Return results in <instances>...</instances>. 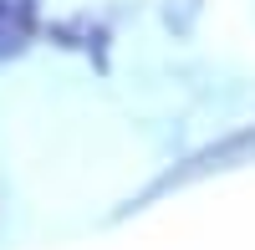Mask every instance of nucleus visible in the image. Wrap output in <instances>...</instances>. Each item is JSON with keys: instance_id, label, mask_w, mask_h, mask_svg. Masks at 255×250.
Masks as SVG:
<instances>
[{"instance_id": "1", "label": "nucleus", "mask_w": 255, "mask_h": 250, "mask_svg": "<svg viewBox=\"0 0 255 250\" xmlns=\"http://www.w3.org/2000/svg\"><path fill=\"white\" fill-rule=\"evenodd\" d=\"M41 10L36 0H0V61H15L20 51L36 41Z\"/></svg>"}]
</instances>
